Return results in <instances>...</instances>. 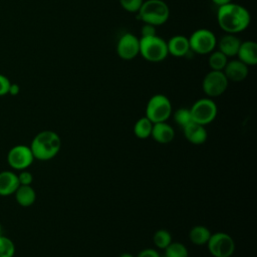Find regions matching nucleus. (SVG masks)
<instances>
[{"instance_id": "obj_1", "label": "nucleus", "mask_w": 257, "mask_h": 257, "mask_svg": "<svg viewBox=\"0 0 257 257\" xmlns=\"http://www.w3.org/2000/svg\"><path fill=\"white\" fill-rule=\"evenodd\" d=\"M217 21L220 28L226 33L237 34L250 25L251 15L244 6L230 2L218 7Z\"/></svg>"}, {"instance_id": "obj_2", "label": "nucleus", "mask_w": 257, "mask_h": 257, "mask_svg": "<svg viewBox=\"0 0 257 257\" xmlns=\"http://www.w3.org/2000/svg\"><path fill=\"white\" fill-rule=\"evenodd\" d=\"M34 159L39 161H49L60 151V137L53 131H42L38 133L29 146Z\"/></svg>"}, {"instance_id": "obj_3", "label": "nucleus", "mask_w": 257, "mask_h": 257, "mask_svg": "<svg viewBox=\"0 0 257 257\" xmlns=\"http://www.w3.org/2000/svg\"><path fill=\"white\" fill-rule=\"evenodd\" d=\"M170 17V8L164 0L144 1L138 12V18L144 23L159 26L165 24Z\"/></svg>"}, {"instance_id": "obj_4", "label": "nucleus", "mask_w": 257, "mask_h": 257, "mask_svg": "<svg viewBox=\"0 0 257 257\" xmlns=\"http://www.w3.org/2000/svg\"><path fill=\"white\" fill-rule=\"evenodd\" d=\"M140 54L147 61L161 62L169 55L167 41L156 35L140 38Z\"/></svg>"}, {"instance_id": "obj_5", "label": "nucleus", "mask_w": 257, "mask_h": 257, "mask_svg": "<svg viewBox=\"0 0 257 257\" xmlns=\"http://www.w3.org/2000/svg\"><path fill=\"white\" fill-rule=\"evenodd\" d=\"M172 103L165 94H154L148 100L146 106V116L153 122L167 121L172 114Z\"/></svg>"}, {"instance_id": "obj_6", "label": "nucleus", "mask_w": 257, "mask_h": 257, "mask_svg": "<svg viewBox=\"0 0 257 257\" xmlns=\"http://www.w3.org/2000/svg\"><path fill=\"white\" fill-rule=\"evenodd\" d=\"M190 111L194 122L206 125L216 118L218 107L212 98L204 97L196 100L190 107Z\"/></svg>"}, {"instance_id": "obj_7", "label": "nucleus", "mask_w": 257, "mask_h": 257, "mask_svg": "<svg viewBox=\"0 0 257 257\" xmlns=\"http://www.w3.org/2000/svg\"><path fill=\"white\" fill-rule=\"evenodd\" d=\"M190 44V50L197 54H209L215 50L217 45V39L215 34L206 28H200L195 30L188 38Z\"/></svg>"}, {"instance_id": "obj_8", "label": "nucleus", "mask_w": 257, "mask_h": 257, "mask_svg": "<svg viewBox=\"0 0 257 257\" xmlns=\"http://www.w3.org/2000/svg\"><path fill=\"white\" fill-rule=\"evenodd\" d=\"M206 245L214 257H231L235 251L234 239L225 232L211 234Z\"/></svg>"}, {"instance_id": "obj_9", "label": "nucleus", "mask_w": 257, "mask_h": 257, "mask_svg": "<svg viewBox=\"0 0 257 257\" xmlns=\"http://www.w3.org/2000/svg\"><path fill=\"white\" fill-rule=\"evenodd\" d=\"M228 79L223 71L210 70L203 78L202 88L204 93L212 98L223 94L228 87Z\"/></svg>"}, {"instance_id": "obj_10", "label": "nucleus", "mask_w": 257, "mask_h": 257, "mask_svg": "<svg viewBox=\"0 0 257 257\" xmlns=\"http://www.w3.org/2000/svg\"><path fill=\"white\" fill-rule=\"evenodd\" d=\"M34 161L30 147L25 145H17L12 147L7 154L8 165L16 170L23 171L31 166Z\"/></svg>"}, {"instance_id": "obj_11", "label": "nucleus", "mask_w": 257, "mask_h": 257, "mask_svg": "<svg viewBox=\"0 0 257 257\" xmlns=\"http://www.w3.org/2000/svg\"><path fill=\"white\" fill-rule=\"evenodd\" d=\"M116 54L123 60H132L140 54V38L133 33L122 34L116 43Z\"/></svg>"}, {"instance_id": "obj_12", "label": "nucleus", "mask_w": 257, "mask_h": 257, "mask_svg": "<svg viewBox=\"0 0 257 257\" xmlns=\"http://www.w3.org/2000/svg\"><path fill=\"white\" fill-rule=\"evenodd\" d=\"M223 72L227 77L228 81L240 82L248 76L249 66H247L239 59H233L227 62L225 68L223 69Z\"/></svg>"}, {"instance_id": "obj_13", "label": "nucleus", "mask_w": 257, "mask_h": 257, "mask_svg": "<svg viewBox=\"0 0 257 257\" xmlns=\"http://www.w3.org/2000/svg\"><path fill=\"white\" fill-rule=\"evenodd\" d=\"M240 61L247 66H254L257 64V44L252 40L242 41L236 55Z\"/></svg>"}, {"instance_id": "obj_14", "label": "nucleus", "mask_w": 257, "mask_h": 257, "mask_svg": "<svg viewBox=\"0 0 257 257\" xmlns=\"http://www.w3.org/2000/svg\"><path fill=\"white\" fill-rule=\"evenodd\" d=\"M183 133L187 141L193 145H202L207 141L208 138L205 125L194 121L183 127Z\"/></svg>"}, {"instance_id": "obj_15", "label": "nucleus", "mask_w": 257, "mask_h": 257, "mask_svg": "<svg viewBox=\"0 0 257 257\" xmlns=\"http://www.w3.org/2000/svg\"><path fill=\"white\" fill-rule=\"evenodd\" d=\"M168 53L174 57L186 56L190 50L188 37L184 35H175L167 41Z\"/></svg>"}, {"instance_id": "obj_16", "label": "nucleus", "mask_w": 257, "mask_h": 257, "mask_svg": "<svg viewBox=\"0 0 257 257\" xmlns=\"http://www.w3.org/2000/svg\"><path fill=\"white\" fill-rule=\"evenodd\" d=\"M151 137L155 142L165 145L171 143L175 138V131L172 125L167 123V121L153 123V128Z\"/></svg>"}, {"instance_id": "obj_17", "label": "nucleus", "mask_w": 257, "mask_h": 257, "mask_svg": "<svg viewBox=\"0 0 257 257\" xmlns=\"http://www.w3.org/2000/svg\"><path fill=\"white\" fill-rule=\"evenodd\" d=\"M19 186L17 174L12 171L0 172V196L6 197L14 194Z\"/></svg>"}, {"instance_id": "obj_18", "label": "nucleus", "mask_w": 257, "mask_h": 257, "mask_svg": "<svg viewBox=\"0 0 257 257\" xmlns=\"http://www.w3.org/2000/svg\"><path fill=\"white\" fill-rule=\"evenodd\" d=\"M241 42L242 41L236 36V34L226 33L218 41V50L227 57L236 56Z\"/></svg>"}, {"instance_id": "obj_19", "label": "nucleus", "mask_w": 257, "mask_h": 257, "mask_svg": "<svg viewBox=\"0 0 257 257\" xmlns=\"http://www.w3.org/2000/svg\"><path fill=\"white\" fill-rule=\"evenodd\" d=\"M14 195L16 202L21 207H30L36 200V193L31 185H20Z\"/></svg>"}, {"instance_id": "obj_20", "label": "nucleus", "mask_w": 257, "mask_h": 257, "mask_svg": "<svg viewBox=\"0 0 257 257\" xmlns=\"http://www.w3.org/2000/svg\"><path fill=\"white\" fill-rule=\"evenodd\" d=\"M211 234L212 233L207 227L203 225H197L190 230L189 239L195 245H198V246L206 245Z\"/></svg>"}, {"instance_id": "obj_21", "label": "nucleus", "mask_w": 257, "mask_h": 257, "mask_svg": "<svg viewBox=\"0 0 257 257\" xmlns=\"http://www.w3.org/2000/svg\"><path fill=\"white\" fill-rule=\"evenodd\" d=\"M152 128L153 122L147 116H143L136 121L134 125V134L139 139H148L151 137Z\"/></svg>"}, {"instance_id": "obj_22", "label": "nucleus", "mask_w": 257, "mask_h": 257, "mask_svg": "<svg viewBox=\"0 0 257 257\" xmlns=\"http://www.w3.org/2000/svg\"><path fill=\"white\" fill-rule=\"evenodd\" d=\"M228 62V57L219 50H213L209 53L208 64L211 70L223 71Z\"/></svg>"}, {"instance_id": "obj_23", "label": "nucleus", "mask_w": 257, "mask_h": 257, "mask_svg": "<svg viewBox=\"0 0 257 257\" xmlns=\"http://www.w3.org/2000/svg\"><path fill=\"white\" fill-rule=\"evenodd\" d=\"M166 257H188L187 247L180 242H171L165 249Z\"/></svg>"}, {"instance_id": "obj_24", "label": "nucleus", "mask_w": 257, "mask_h": 257, "mask_svg": "<svg viewBox=\"0 0 257 257\" xmlns=\"http://www.w3.org/2000/svg\"><path fill=\"white\" fill-rule=\"evenodd\" d=\"M153 242L159 249H166L168 245L172 242L171 233L165 229H160L155 232L153 236Z\"/></svg>"}, {"instance_id": "obj_25", "label": "nucleus", "mask_w": 257, "mask_h": 257, "mask_svg": "<svg viewBox=\"0 0 257 257\" xmlns=\"http://www.w3.org/2000/svg\"><path fill=\"white\" fill-rule=\"evenodd\" d=\"M174 120L175 122L181 126L182 128L185 127L187 124L193 121L190 108L187 107H180L174 112Z\"/></svg>"}, {"instance_id": "obj_26", "label": "nucleus", "mask_w": 257, "mask_h": 257, "mask_svg": "<svg viewBox=\"0 0 257 257\" xmlns=\"http://www.w3.org/2000/svg\"><path fill=\"white\" fill-rule=\"evenodd\" d=\"M15 254L14 242L2 234L0 235V257H13Z\"/></svg>"}, {"instance_id": "obj_27", "label": "nucleus", "mask_w": 257, "mask_h": 257, "mask_svg": "<svg viewBox=\"0 0 257 257\" xmlns=\"http://www.w3.org/2000/svg\"><path fill=\"white\" fill-rule=\"evenodd\" d=\"M143 3L144 0H119L122 9L130 13H138Z\"/></svg>"}, {"instance_id": "obj_28", "label": "nucleus", "mask_w": 257, "mask_h": 257, "mask_svg": "<svg viewBox=\"0 0 257 257\" xmlns=\"http://www.w3.org/2000/svg\"><path fill=\"white\" fill-rule=\"evenodd\" d=\"M18 177V181L20 185H31L32 181H33V176L30 172L23 170L20 171V173L17 175Z\"/></svg>"}, {"instance_id": "obj_29", "label": "nucleus", "mask_w": 257, "mask_h": 257, "mask_svg": "<svg viewBox=\"0 0 257 257\" xmlns=\"http://www.w3.org/2000/svg\"><path fill=\"white\" fill-rule=\"evenodd\" d=\"M10 84V80L5 75L0 74V96L8 94Z\"/></svg>"}, {"instance_id": "obj_30", "label": "nucleus", "mask_w": 257, "mask_h": 257, "mask_svg": "<svg viewBox=\"0 0 257 257\" xmlns=\"http://www.w3.org/2000/svg\"><path fill=\"white\" fill-rule=\"evenodd\" d=\"M141 35L142 37H148L156 35V26L148 23H144L141 28Z\"/></svg>"}, {"instance_id": "obj_31", "label": "nucleus", "mask_w": 257, "mask_h": 257, "mask_svg": "<svg viewBox=\"0 0 257 257\" xmlns=\"http://www.w3.org/2000/svg\"><path fill=\"white\" fill-rule=\"evenodd\" d=\"M159 252L153 248H146L139 252L137 257H160Z\"/></svg>"}, {"instance_id": "obj_32", "label": "nucleus", "mask_w": 257, "mask_h": 257, "mask_svg": "<svg viewBox=\"0 0 257 257\" xmlns=\"http://www.w3.org/2000/svg\"><path fill=\"white\" fill-rule=\"evenodd\" d=\"M20 91V87L18 84L16 83H11L10 84V87H9V91H8V94H11V95H17Z\"/></svg>"}, {"instance_id": "obj_33", "label": "nucleus", "mask_w": 257, "mask_h": 257, "mask_svg": "<svg viewBox=\"0 0 257 257\" xmlns=\"http://www.w3.org/2000/svg\"><path fill=\"white\" fill-rule=\"evenodd\" d=\"M212 2L219 7V6H222V5H225V4H228V3L232 2V0H212Z\"/></svg>"}, {"instance_id": "obj_34", "label": "nucleus", "mask_w": 257, "mask_h": 257, "mask_svg": "<svg viewBox=\"0 0 257 257\" xmlns=\"http://www.w3.org/2000/svg\"><path fill=\"white\" fill-rule=\"evenodd\" d=\"M118 257H135V256L133 254H131V253H122Z\"/></svg>"}, {"instance_id": "obj_35", "label": "nucleus", "mask_w": 257, "mask_h": 257, "mask_svg": "<svg viewBox=\"0 0 257 257\" xmlns=\"http://www.w3.org/2000/svg\"><path fill=\"white\" fill-rule=\"evenodd\" d=\"M1 232H2V226H1V223H0V235H1Z\"/></svg>"}, {"instance_id": "obj_36", "label": "nucleus", "mask_w": 257, "mask_h": 257, "mask_svg": "<svg viewBox=\"0 0 257 257\" xmlns=\"http://www.w3.org/2000/svg\"><path fill=\"white\" fill-rule=\"evenodd\" d=\"M160 257H166V256H165V255H164V256H160Z\"/></svg>"}]
</instances>
